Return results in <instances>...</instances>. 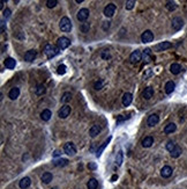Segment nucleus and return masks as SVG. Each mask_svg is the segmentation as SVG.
<instances>
[{"mask_svg": "<svg viewBox=\"0 0 187 189\" xmlns=\"http://www.w3.org/2000/svg\"><path fill=\"white\" fill-rule=\"evenodd\" d=\"M59 51H60V49L58 47H56V45H52V44H46L44 47V53L46 55V57L49 59H51L54 56H57L59 53Z\"/></svg>", "mask_w": 187, "mask_h": 189, "instance_id": "f257e3e1", "label": "nucleus"}, {"mask_svg": "<svg viewBox=\"0 0 187 189\" xmlns=\"http://www.w3.org/2000/svg\"><path fill=\"white\" fill-rule=\"evenodd\" d=\"M59 27L62 32H68L72 30V21L67 18V16H64L61 20H60V23H59Z\"/></svg>", "mask_w": 187, "mask_h": 189, "instance_id": "f03ea898", "label": "nucleus"}, {"mask_svg": "<svg viewBox=\"0 0 187 189\" xmlns=\"http://www.w3.org/2000/svg\"><path fill=\"white\" fill-rule=\"evenodd\" d=\"M69 44H71L69 38H67V37H65V36H62V37H60V38H58L57 47H58L60 50H65V49H67V48L69 47Z\"/></svg>", "mask_w": 187, "mask_h": 189, "instance_id": "7ed1b4c3", "label": "nucleus"}, {"mask_svg": "<svg viewBox=\"0 0 187 189\" xmlns=\"http://www.w3.org/2000/svg\"><path fill=\"white\" fill-rule=\"evenodd\" d=\"M115 10H117V7H115L114 4H109V5L104 8L103 13L106 18H112L114 15V13H115Z\"/></svg>", "mask_w": 187, "mask_h": 189, "instance_id": "20e7f679", "label": "nucleus"}, {"mask_svg": "<svg viewBox=\"0 0 187 189\" xmlns=\"http://www.w3.org/2000/svg\"><path fill=\"white\" fill-rule=\"evenodd\" d=\"M76 18H77L79 21H81V22L85 21V20L89 18V10H88V8H81L80 11L77 12Z\"/></svg>", "mask_w": 187, "mask_h": 189, "instance_id": "39448f33", "label": "nucleus"}, {"mask_svg": "<svg viewBox=\"0 0 187 189\" xmlns=\"http://www.w3.org/2000/svg\"><path fill=\"white\" fill-rule=\"evenodd\" d=\"M153 40H154V34H153L151 30H145V32H142L141 41L143 43H150L153 42Z\"/></svg>", "mask_w": 187, "mask_h": 189, "instance_id": "423d86ee", "label": "nucleus"}, {"mask_svg": "<svg viewBox=\"0 0 187 189\" xmlns=\"http://www.w3.org/2000/svg\"><path fill=\"white\" fill-rule=\"evenodd\" d=\"M64 151L68 156H74L76 153V147L73 143H66L65 146H64Z\"/></svg>", "mask_w": 187, "mask_h": 189, "instance_id": "0eeeda50", "label": "nucleus"}, {"mask_svg": "<svg viewBox=\"0 0 187 189\" xmlns=\"http://www.w3.org/2000/svg\"><path fill=\"white\" fill-rule=\"evenodd\" d=\"M183 26H184V20L181 18L177 16V18H175L172 20V28H173V30H176V32L180 30L183 28Z\"/></svg>", "mask_w": 187, "mask_h": 189, "instance_id": "6e6552de", "label": "nucleus"}, {"mask_svg": "<svg viewBox=\"0 0 187 189\" xmlns=\"http://www.w3.org/2000/svg\"><path fill=\"white\" fill-rule=\"evenodd\" d=\"M71 107L68 105H65V106H62L61 107V109L58 111V116L60 117V118H66L67 116L71 114Z\"/></svg>", "mask_w": 187, "mask_h": 189, "instance_id": "1a4fd4ad", "label": "nucleus"}, {"mask_svg": "<svg viewBox=\"0 0 187 189\" xmlns=\"http://www.w3.org/2000/svg\"><path fill=\"white\" fill-rule=\"evenodd\" d=\"M142 59V53L140 50H135L133 52L131 53V56H129V61L132 62V63H139L140 61Z\"/></svg>", "mask_w": 187, "mask_h": 189, "instance_id": "9d476101", "label": "nucleus"}, {"mask_svg": "<svg viewBox=\"0 0 187 189\" xmlns=\"http://www.w3.org/2000/svg\"><path fill=\"white\" fill-rule=\"evenodd\" d=\"M171 47H172V44L166 41V42H162V43H159V44H157V45H155L154 50L157 51V52H161V51H164L166 49H170Z\"/></svg>", "mask_w": 187, "mask_h": 189, "instance_id": "9b49d317", "label": "nucleus"}, {"mask_svg": "<svg viewBox=\"0 0 187 189\" xmlns=\"http://www.w3.org/2000/svg\"><path fill=\"white\" fill-rule=\"evenodd\" d=\"M36 56H37V52L35 50H29V51H27L24 53V61L28 62V63H31V62L35 61Z\"/></svg>", "mask_w": 187, "mask_h": 189, "instance_id": "f8f14e48", "label": "nucleus"}, {"mask_svg": "<svg viewBox=\"0 0 187 189\" xmlns=\"http://www.w3.org/2000/svg\"><path fill=\"white\" fill-rule=\"evenodd\" d=\"M158 122H159V116L157 115V114H153V115H150L149 117H148V120H147V124H148L149 126H156Z\"/></svg>", "mask_w": 187, "mask_h": 189, "instance_id": "ddd939ff", "label": "nucleus"}, {"mask_svg": "<svg viewBox=\"0 0 187 189\" xmlns=\"http://www.w3.org/2000/svg\"><path fill=\"white\" fill-rule=\"evenodd\" d=\"M172 172H173L172 167H170V166H164V167L161 169V175L165 179L170 178V176L172 175Z\"/></svg>", "mask_w": 187, "mask_h": 189, "instance_id": "4468645a", "label": "nucleus"}, {"mask_svg": "<svg viewBox=\"0 0 187 189\" xmlns=\"http://www.w3.org/2000/svg\"><path fill=\"white\" fill-rule=\"evenodd\" d=\"M132 101H133V95L131 94V93H125L123 95V105L125 107H128V106L132 103Z\"/></svg>", "mask_w": 187, "mask_h": 189, "instance_id": "2eb2a0df", "label": "nucleus"}, {"mask_svg": "<svg viewBox=\"0 0 187 189\" xmlns=\"http://www.w3.org/2000/svg\"><path fill=\"white\" fill-rule=\"evenodd\" d=\"M153 95H154V88L150 87V86L145 88V91H143V93H142V96L145 97V100H150V99L153 97Z\"/></svg>", "mask_w": 187, "mask_h": 189, "instance_id": "dca6fc26", "label": "nucleus"}, {"mask_svg": "<svg viewBox=\"0 0 187 189\" xmlns=\"http://www.w3.org/2000/svg\"><path fill=\"white\" fill-rule=\"evenodd\" d=\"M30 185H31V180L29 178H23V179H21V181H20V183H19V186H20V188L21 189H27V188H29L30 187Z\"/></svg>", "mask_w": 187, "mask_h": 189, "instance_id": "f3484780", "label": "nucleus"}, {"mask_svg": "<svg viewBox=\"0 0 187 189\" xmlns=\"http://www.w3.org/2000/svg\"><path fill=\"white\" fill-rule=\"evenodd\" d=\"M141 144H142V146H143V147H150L151 145H153V144H154V138H153L151 136L145 137V138L142 139Z\"/></svg>", "mask_w": 187, "mask_h": 189, "instance_id": "a211bd4d", "label": "nucleus"}, {"mask_svg": "<svg viewBox=\"0 0 187 189\" xmlns=\"http://www.w3.org/2000/svg\"><path fill=\"white\" fill-rule=\"evenodd\" d=\"M19 95H20V89H19L18 87H13V88L9 91V93H8V96H9L10 100H15V99H18V97H19Z\"/></svg>", "mask_w": 187, "mask_h": 189, "instance_id": "6ab92c4d", "label": "nucleus"}, {"mask_svg": "<svg viewBox=\"0 0 187 189\" xmlns=\"http://www.w3.org/2000/svg\"><path fill=\"white\" fill-rule=\"evenodd\" d=\"M15 65H16V62H15V59H13V58H6L5 59V66H6V69H8V70H13L14 67H15Z\"/></svg>", "mask_w": 187, "mask_h": 189, "instance_id": "aec40b11", "label": "nucleus"}, {"mask_svg": "<svg viewBox=\"0 0 187 189\" xmlns=\"http://www.w3.org/2000/svg\"><path fill=\"white\" fill-rule=\"evenodd\" d=\"M99 132H101V126H98V124H94L90 128V130H89V134H90L91 137H96Z\"/></svg>", "mask_w": 187, "mask_h": 189, "instance_id": "412c9836", "label": "nucleus"}, {"mask_svg": "<svg viewBox=\"0 0 187 189\" xmlns=\"http://www.w3.org/2000/svg\"><path fill=\"white\" fill-rule=\"evenodd\" d=\"M176 88V84L173 81H167L165 84V93L166 94H171Z\"/></svg>", "mask_w": 187, "mask_h": 189, "instance_id": "4be33fe9", "label": "nucleus"}, {"mask_svg": "<svg viewBox=\"0 0 187 189\" xmlns=\"http://www.w3.org/2000/svg\"><path fill=\"white\" fill-rule=\"evenodd\" d=\"M177 129V126L175 123H169L167 126H165L164 128V134L166 135H169V134H172V132H175Z\"/></svg>", "mask_w": 187, "mask_h": 189, "instance_id": "5701e85b", "label": "nucleus"}, {"mask_svg": "<svg viewBox=\"0 0 187 189\" xmlns=\"http://www.w3.org/2000/svg\"><path fill=\"white\" fill-rule=\"evenodd\" d=\"M52 179H53V175H52V173H50V172H46V173H44L43 175H42L41 180L44 182V183H50L52 181Z\"/></svg>", "mask_w": 187, "mask_h": 189, "instance_id": "b1692460", "label": "nucleus"}, {"mask_svg": "<svg viewBox=\"0 0 187 189\" xmlns=\"http://www.w3.org/2000/svg\"><path fill=\"white\" fill-rule=\"evenodd\" d=\"M110 140H111V137H109V138H107V139H106V140L104 142L103 144H102L101 146L98 147V150H97V153H96V157H101V154H102V152H103V151H104V148L106 147V145H107V144L110 143Z\"/></svg>", "mask_w": 187, "mask_h": 189, "instance_id": "393cba45", "label": "nucleus"}, {"mask_svg": "<svg viewBox=\"0 0 187 189\" xmlns=\"http://www.w3.org/2000/svg\"><path fill=\"white\" fill-rule=\"evenodd\" d=\"M170 71H171V73L172 74H179L181 72V66L179 65V64H172L171 66H170Z\"/></svg>", "mask_w": 187, "mask_h": 189, "instance_id": "a878e982", "label": "nucleus"}, {"mask_svg": "<svg viewBox=\"0 0 187 189\" xmlns=\"http://www.w3.org/2000/svg\"><path fill=\"white\" fill-rule=\"evenodd\" d=\"M51 116H52V113H51V110H49V109H44L41 113V118L43 121H49V120L51 118Z\"/></svg>", "mask_w": 187, "mask_h": 189, "instance_id": "bb28decb", "label": "nucleus"}, {"mask_svg": "<svg viewBox=\"0 0 187 189\" xmlns=\"http://www.w3.org/2000/svg\"><path fill=\"white\" fill-rule=\"evenodd\" d=\"M181 147L179 146V145H176V147L170 152L171 153V157L172 158H178V157H180V154H181Z\"/></svg>", "mask_w": 187, "mask_h": 189, "instance_id": "cd10ccee", "label": "nucleus"}, {"mask_svg": "<svg viewBox=\"0 0 187 189\" xmlns=\"http://www.w3.org/2000/svg\"><path fill=\"white\" fill-rule=\"evenodd\" d=\"M142 58H143V61L145 63L151 62V51H150V49H145V52L142 53Z\"/></svg>", "mask_w": 187, "mask_h": 189, "instance_id": "c85d7f7f", "label": "nucleus"}, {"mask_svg": "<svg viewBox=\"0 0 187 189\" xmlns=\"http://www.w3.org/2000/svg\"><path fill=\"white\" fill-rule=\"evenodd\" d=\"M87 187H88V189H97V187H98V181L94 178L90 179V180L88 181V183H87Z\"/></svg>", "mask_w": 187, "mask_h": 189, "instance_id": "c756f323", "label": "nucleus"}, {"mask_svg": "<svg viewBox=\"0 0 187 189\" xmlns=\"http://www.w3.org/2000/svg\"><path fill=\"white\" fill-rule=\"evenodd\" d=\"M53 165L57 166V167H60V166H66L68 165V160L67 159H58V160H54L53 161Z\"/></svg>", "mask_w": 187, "mask_h": 189, "instance_id": "7c9ffc66", "label": "nucleus"}, {"mask_svg": "<svg viewBox=\"0 0 187 189\" xmlns=\"http://www.w3.org/2000/svg\"><path fill=\"white\" fill-rule=\"evenodd\" d=\"M71 99H72V94L69 93V92H66V93H64L61 96V102L62 103H67L68 101H71Z\"/></svg>", "mask_w": 187, "mask_h": 189, "instance_id": "2f4dec72", "label": "nucleus"}, {"mask_svg": "<svg viewBox=\"0 0 187 189\" xmlns=\"http://www.w3.org/2000/svg\"><path fill=\"white\" fill-rule=\"evenodd\" d=\"M123 158H124L123 152H121V151H119V152L117 153V156H115V164H117L118 166H120V165L123 164Z\"/></svg>", "mask_w": 187, "mask_h": 189, "instance_id": "473e14b6", "label": "nucleus"}, {"mask_svg": "<svg viewBox=\"0 0 187 189\" xmlns=\"http://www.w3.org/2000/svg\"><path fill=\"white\" fill-rule=\"evenodd\" d=\"M35 93H36V95H43L45 93V86L44 85H38L35 89Z\"/></svg>", "mask_w": 187, "mask_h": 189, "instance_id": "72a5a7b5", "label": "nucleus"}, {"mask_svg": "<svg viewBox=\"0 0 187 189\" xmlns=\"http://www.w3.org/2000/svg\"><path fill=\"white\" fill-rule=\"evenodd\" d=\"M165 6L169 11H175V10L177 8V4L175 2V1H167Z\"/></svg>", "mask_w": 187, "mask_h": 189, "instance_id": "f704fd0d", "label": "nucleus"}, {"mask_svg": "<svg viewBox=\"0 0 187 189\" xmlns=\"http://www.w3.org/2000/svg\"><path fill=\"white\" fill-rule=\"evenodd\" d=\"M134 6H135V0H128V1H126V5H125L126 10L131 11V10H133Z\"/></svg>", "mask_w": 187, "mask_h": 189, "instance_id": "c9c22d12", "label": "nucleus"}, {"mask_svg": "<svg viewBox=\"0 0 187 189\" xmlns=\"http://www.w3.org/2000/svg\"><path fill=\"white\" fill-rule=\"evenodd\" d=\"M57 4H58V1H57V0H47V1H46V6H47L49 8H53V7H56V6H57Z\"/></svg>", "mask_w": 187, "mask_h": 189, "instance_id": "e433bc0d", "label": "nucleus"}, {"mask_svg": "<svg viewBox=\"0 0 187 189\" xmlns=\"http://www.w3.org/2000/svg\"><path fill=\"white\" fill-rule=\"evenodd\" d=\"M57 73L62 75V74L66 73V66L65 65H60V66H58V70H57Z\"/></svg>", "mask_w": 187, "mask_h": 189, "instance_id": "4c0bfd02", "label": "nucleus"}, {"mask_svg": "<svg viewBox=\"0 0 187 189\" xmlns=\"http://www.w3.org/2000/svg\"><path fill=\"white\" fill-rule=\"evenodd\" d=\"M102 87H103V81L102 80H98V81H96L95 85H94V88L96 89V91H99V89H102Z\"/></svg>", "mask_w": 187, "mask_h": 189, "instance_id": "58836bf2", "label": "nucleus"}, {"mask_svg": "<svg viewBox=\"0 0 187 189\" xmlns=\"http://www.w3.org/2000/svg\"><path fill=\"white\" fill-rule=\"evenodd\" d=\"M175 147H176V144H175L173 142H171V140H170V142H167V144H166V150H167L169 152H171Z\"/></svg>", "mask_w": 187, "mask_h": 189, "instance_id": "ea45409f", "label": "nucleus"}, {"mask_svg": "<svg viewBox=\"0 0 187 189\" xmlns=\"http://www.w3.org/2000/svg\"><path fill=\"white\" fill-rule=\"evenodd\" d=\"M153 75V71L150 70V69H148L147 71H145V73L143 74V79H148L149 77H151Z\"/></svg>", "mask_w": 187, "mask_h": 189, "instance_id": "a19ab883", "label": "nucleus"}, {"mask_svg": "<svg viewBox=\"0 0 187 189\" xmlns=\"http://www.w3.org/2000/svg\"><path fill=\"white\" fill-rule=\"evenodd\" d=\"M10 10L9 8H6V10H4V12H2V15H4V18H9L10 16Z\"/></svg>", "mask_w": 187, "mask_h": 189, "instance_id": "79ce46f5", "label": "nucleus"}, {"mask_svg": "<svg viewBox=\"0 0 187 189\" xmlns=\"http://www.w3.org/2000/svg\"><path fill=\"white\" fill-rule=\"evenodd\" d=\"M88 168L91 169V171H95V169L97 168V165H96L95 162H89V164H88Z\"/></svg>", "mask_w": 187, "mask_h": 189, "instance_id": "37998d69", "label": "nucleus"}, {"mask_svg": "<svg viewBox=\"0 0 187 189\" xmlns=\"http://www.w3.org/2000/svg\"><path fill=\"white\" fill-rule=\"evenodd\" d=\"M109 27H110V22H104V26H103V29L104 30H106V29H109Z\"/></svg>", "mask_w": 187, "mask_h": 189, "instance_id": "c03bdc74", "label": "nucleus"}, {"mask_svg": "<svg viewBox=\"0 0 187 189\" xmlns=\"http://www.w3.org/2000/svg\"><path fill=\"white\" fill-rule=\"evenodd\" d=\"M59 156H60V151H59V150H56L54 153H53V157L57 158V157H59Z\"/></svg>", "mask_w": 187, "mask_h": 189, "instance_id": "a18cd8bd", "label": "nucleus"}, {"mask_svg": "<svg viewBox=\"0 0 187 189\" xmlns=\"http://www.w3.org/2000/svg\"><path fill=\"white\" fill-rule=\"evenodd\" d=\"M117 179H118V175H115V174H114L113 176H112V178H111V181H112V182H114V181H115V180H117Z\"/></svg>", "mask_w": 187, "mask_h": 189, "instance_id": "49530a36", "label": "nucleus"}, {"mask_svg": "<svg viewBox=\"0 0 187 189\" xmlns=\"http://www.w3.org/2000/svg\"><path fill=\"white\" fill-rule=\"evenodd\" d=\"M83 0H75V2H77V4H81Z\"/></svg>", "mask_w": 187, "mask_h": 189, "instance_id": "de8ad7c7", "label": "nucleus"}, {"mask_svg": "<svg viewBox=\"0 0 187 189\" xmlns=\"http://www.w3.org/2000/svg\"><path fill=\"white\" fill-rule=\"evenodd\" d=\"M51 189H58V187H53V188H51Z\"/></svg>", "mask_w": 187, "mask_h": 189, "instance_id": "09e8293b", "label": "nucleus"}]
</instances>
